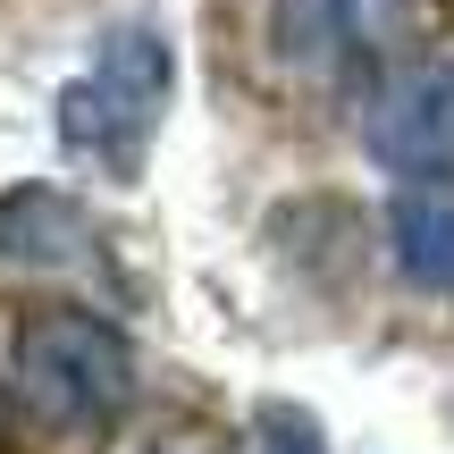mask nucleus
<instances>
[{
    "label": "nucleus",
    "instance_id": "obj_1",
    "mask_svg": "<svg viewBox=\"0 0 454 454\" xmlns=\"http://www.w3.org/2000/svg\"><path fill=\"white\" fill-rule=\"evenodd\" d=\"M168 84H177V51L160 26H110L76 84L59 93V144L93 160L101 177H144V152L160 135Z\"/></svg>",
    "mask_w": 454,
    "mask_h": 454
},
{
    "label": "nucleus",
    "instance_id": "obj_2",
    "mask_svg": "<svg viewBox=\"0 0 454 454\" xmlns=\"http://www.w3.org/2000/svg\"><path fill=\"white\" fill-rule=\"evenodd\" d=\"M17 379L26 404L59 429H101L135 395V354L101 311H34L17 328Z\"/></svg>",
    "mask_w": 454,
    "mask_h": 454
},
{
    "label": "nucleus",
    "instance_id": "obj_3",
    "mask_svg": "<svg viewBox=\"0 0 454 454\" xmlns=\"http://www.w3.org/2000/svg\"><path fill=\"white\" fill-rule=\"evenodd\" d=\"M362 144H371L379 168L395 177H446L454 168V51L438 59L395 67L387 84L371 93V118H362Z\"/></svg>",
    "mask_w": 454,
    "mask_h": 454
},
{
    "label": "nucleus",
    "instance_id": "obj_4",
    "mask_svg": "<svg viewBox=\"0 0 454 454\" xmlns=\"http://www.w3.org/2000/svg\"><path fill=\"white\" fill-rule=\"evenodd\" d=\"M404 0H278L270 43L294 76H354L404 43Z\"/></svg>",
    "mask_w": 454,
    "mask_h": 454
},
{
    "label": "nucleus",
    "instance_id": "obj_5",
    "mask_svg": "<svg viewBox=\"0 0 454 454\" xmlns=\"http://www.w3.org/2000/svg\"><path fill=\"white\" fill-rule=\"evenodd\" d=\"M84 244H93V227L59 185H9L0 194V261H76Z\"/></svg>",
    "mask_w": 454,
    "mask_h": 454
},
{
    "label": "nucleus",
    "instance_id": "obj_6",
    "mask_svg": "<svg viewBox=\"0 0 454 454\" xmlns=\"http://www.w3.org/2000/svg\"><path fill=\"white\" fill-rule=\"evenodd\" d=\"M387 227H395V261H404L421 286H454V185L446 177L404 185Z\"/></svg>",
    "mask_w": 454,
    "mask_h": 454
},
{
    "label": "nucleus",
    "instance_id": "obj_7",
    "mask_svg": "<svg viewBox=\"0 0 454 454\" xmlns=\"http://www.w3.org/2000/svg\"><path fill=\"white\" fill-rule=\"evenodd\" d=\"M261 454H328L320 446V421L294 404H261Z\"/></svg>",
    "mask_w": 454,
    "mask_h": 454
}]
</instances>
